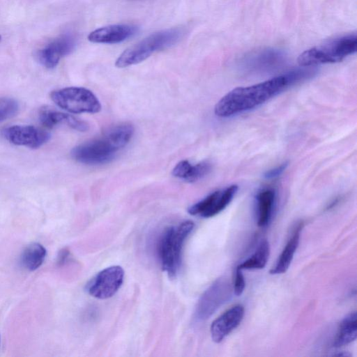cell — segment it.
<instances>
[{
    "instance_id": "ba28073f",
    "label": "cell",
    "mask_w": 357,
    "mask_h": 357,
    "mask_svg": "<svg viewBox=\"0 0 357 357\" xmlns=\"http://www.w3.org/2000/svg\"><path fill=\"white\" fill-rule=\"evenodd\" d=\"M238 190V186L234 184L223 190L214 191L203 199L190 206L188 211L192 215L206 218L213 217L229 205Z\"/></svg>"
},
{
    "instance_id": "5b68a950",
    "label": "cell",
    "mask_w": 357,
    "mask_h": 357,
    "mask_svg": "<svg viewBox=\"0 0 357 357\" xmlns=\"http://www.w3.org/2000/svg\"><path fill=\"white\" fill-rule=\"evenodd\" d=\"M52 100L60 108L73 114L98 113L101 105L97 97L83 87H66L52 91Z\"/></svg>"
},
{
    "instance_id": "3957f363",
    "label": "cell",
    "mask_w": 357,
    "mask_h": 357,
    "mask_svg": "<svg viewBox=\"0 0 357 357\" xmlns=\"http://www.w3.org/2000/svg\"><path fill=\"white\" fill-rule=\"evenodd\" d=\"M194 226L190 220L183 221L167 228L160 238L158 257L162 268L169 278L176 277L179 271L183 246Z\"/></svg>"
},
{
    "instance_id": "9c48e42d",
    "label": "cell",
    "mask_w": 357,
    "mask_h": 357,
    "mask_svg": "<svg viewBox=\"0 0 357 357\" xmlns=\"http://www.w3.org/2000/svg\"><path fill=\"white\" fill-rule=\"evenodd\" d=\"M231 294V287L229 282L224 278L217 280L199 301L196 318L200 321L208 319L220 305L229 299Z\"/></svg>"
},
{
    "instance_id": "7402d4cb",
    "label": "cell",
    "mask_w": 357,
    "mask_h": 357,
    "mask_svg": "<svg viewBox=\"0 0 357 357\" xmlns=\"http://www.w3.org/2000/svg\"><path fill=\"white\" fill-rule=\"evenodd\" d=\"M211 169V165L208 162H201L192 165L190 163L183 177L188 182H195L207 175Z\"/></svg>"
},
{
    "instance_id": "cb8c5ba5",
    "label": "cell",
    "mask_w": 357,
    "mask_h": 357,
    "mask_svg": "<svg viewBox=\"0 0 357 357\" xmlns=\"http://www.w3.org/2000/svg\"><path fill=\"white\" fill-rule=\"evenodd\" d=\"M245 287V278L242 273V270L238 267H236L233 286L234 293L236 296H241L244 291Z\"/></svg>"
},
{
    "instance_id": "8992f818",
    "label": "cell",
    "mask_w": 357,
    "mask_h": 357,
    "mask_svg": "<svg viewBox=\"0 0 357 357\" xmlns=\"http://www.w3.org/2000/svg\"><path fill=\"white\" fill-rule=\"evenodd\" d=\"M119 149L103 134L100 137L91 139L75 146L71 156L77 162L86 165H100L114 159Z\"/></svg>"
},
{
    "instance_id": "9a60e30c",
    "label": "cell",
    "mask_w": 357,
    "mask_h": 357,
    "mask_svg": "<svg viewBox=\"0 0 357 357\" xmlns=\"http://www.w3.org/2000/svg\"><path fill=\"white\" fill-rule=\"evenodd\" d=\"M303 222H300L294 229L291 237L280 253L275 264L270 270L272 275L282 274L289 268L294 255L299 244L301 231Z\"/></svg>"
},
{
    "instance_id": "484cf974",
    "label": "cell",
    "mask_w": 357,
    "mask_h": 357,
    "mask_svg": "<svg viewBox=\"0 0 357 357\" xmlns=\"http://www.w3.org/2000/svg\"><path fill=\"white\" fill-rule=\"evenodd\" d=\"M69 251L67 249L61 250L57 257V264L59 265H62L66 263V260L69 257Z\"/></svg>"
},
{
    "instance_id": "44dd1931",
    "label": "cell",
    "mask_w": 357,
    "mask_h": 357,
    "mask_svg": "<svg viewBox=\"0 0 357 357\" xmlns=\"http://www.w3.org/2000/svg\"><path fill=\"white\" fill-rule=\"evenodd\" d=\"M133 132L134 128L131 124L123 123L112 126L104 135L119 150L129 142Z\"/></svg>"
},
{
    "instance_id": "ffe728a7",
    "label": "cell",
    "mask_w": 357,
    "mask_h": 357,
    "mask_svg": "<svg viewBox=\"0 0 357 357\" xmlns=\"http://www.w3.org/2000/svg\"><path fill=\"white\" fill-rule=\"evenodd\" d=\"M270 255V245L267 240H262L250 257L240 264V269H261L266 266Z\"/></svg>"
},
{
    "instance_id": "603a6c76",
    "label": "cell",
    "mask_w": 357,
    "mask_h": 357,
    "mask_svg": "<svg viewBox=\"0 0 357 357\" xmlns=\"http://www.w3.org/2000/svg\"><path fill=\"white\" fill-rule=\"evenodd\" d=\"M18 109L19 105L15 99L0 97V122L14 116Z\"/></svg>"
},
{
    "instance_id": "277c9868",
    "label": "cell",
    "mask_w": 357,
    "mask_h": 357,
    "mask_svg": "<svg viewBox=\"0 0 357 357\" xmlns=\"http://www.w3.org/2000/svg\"><path fill=\"white\" fill-rule=\"evenodd\" d=\"M356 46V34H348L305 50L299 55L298 63L303 67H311L340 62L355 53Z\"/></svg>"
},
{
    "instance_id": "8fae6325",
    "label": "cell",
    "mask_w": 357,
    "mask_h": 357,
    "mask_svg": "<svg viewBox=\"0 0 357 357\" xmlns=\"http://www.w3.org/2000/svg\"><path fill=\"white\" fill-rule=\"evenodd\" d=\"M76 45L77 38L73 33L62 34L38 52V60L44 67L54 68L61 59L74 50Z\"/></svg>"
},
{
    "instance_id": "2e32d148",
    "label": "cell",
    "mask_w": 357,
    "mask_h": 357,
    "mask_svg": "<svg viewBox=\"0 0 357 357\" xmlns=\"http://www.w3.org/2000/svg\"><path fill=\"white\" fill-rule=\"evenodd\" d=\"M275 200V193L272 189H265L257 195V225L264 227L270 222Z\"/></svg>"
},
{
    "instance_id": "30bf717a",
    "label": "cell",
    "mask_w": 357,
    "mask_h": 357,
    "mask_svg": "<svg viewBox=\"0 0 357 357\" xmlns=\"http://www.w3.org/2000/svg\"><path fill=\"white\" fill-rule=\"evenodd\" d=\"M2 135L10 143L37 149L45 144L50 135L42 128L30 125H15L5 128Z\"/></svg>"
},
{
    "instance_id": "4316f807",
    "label": "cell",
    "mask_w": 357,
    "mask_h": 357,
    "mask_svg": "<svg viewBox=\"0 0 357 357\" xmlns=\"http://www.w3.org/2000/svg\"><path fill=\"white\" fill-rule=\"evenodd\" d=\"M0 40H1V36H0Z\"/></svg>"
},
{
    "instance_id": "7c38bea8",
    "label": "cell",
    "mask_w": 357,
    "mask_h": 357,
    "mask_svg": "<svg viewBox=\"0 0 357 357\" xmlns=\"http://www.w3.org/2000/svg\"><path fill=\"white\" fill-rule=\"evenodd\" d=\"M244 316V307L236 305L225 311L213 321L211 326L212 340L219 343L222 342L241 324Z\"/></svg>"
},
{
    "instance_id": "7a4b0ae2",
    "label": "cell",
    "mask_w": 357,
    "mask_h": 357,
    "mask_svg": "<svg viewBox=\"0 0 357 357\" xmlns=\"http://www.w3.org/2000/svg\"><path fill=\"white\" fill-rule=\"evenodd\" d=\"M184 35L180 28H172L153 33L126 50L118 57L115 66L126 68L146 60L155 52L165 50L176 44Z\"/></svg>"
},
{
    "instance_id": "52a82bcc",
    "label": "cell",
    "mask_w": 357,
    "mask_h": 357,
    "mask_svg": "<svg viewBox=\"0 0 357 357\" xmlns=\"http://www.w3.org/2000/svg\"><path fill=\"white\" fill-rule=\"evenodd\" d=\"M124 278L123 269L112 266L97 273L86 285V291L93 297L107 299L114 296L121 287Z\"/></svg>"
},
{
    "instance_id": "5bb4252c",
    "label": "cell",
    "mask_w": 357,
    "mask_h": 357,
    "mask_svg": "<svg viewBox=\"0 0 357 357\" xmlns=\"http://www.w3.org/2000/svg\"><path fill=\"white\" fill-rule=\"evenodd\" d=\"M38 117L41 124L47 128L65 125L79 132H86L89 129V125L86 121L47 106L40 108Z\"/></svg>"
},
{
    "instance_id": "e0dca14e",
    "label": "cell",
    "mask_w": 357,
    "mask_h": 357,
    "mask_svg": "<svg viewBox=\"0 0 357 357\" xmlns=\"http://www.w3.org/2000/svg\"><path fill=\"white\" fill-rule=\"evenodd\" d=\"M357 335V317L356 312L349 314L340 324L337 332L333 340L334 347L345 346L356 338Z\"/></svg>"
},
{
    "instance_id": "6da1fadb",
    "label": "cell",
    "mask_w": 357,
    "mask_h": 357,
    "mask_svg": "<svg viewBox=\"0 0 357 357\" xmlns=\"http://www.w3.org/2000/svg\"><path fill=\"white\" fill-rule=\"evenodd\" d=\"M291 85L287 74L249 86L237 87L215 105L216 116L227 118L254 109Z\"/></svg>"
},
{
    "instance_id": "ac0fdd59",
    "label": "cell",
    "mask_w": 357,
    "mask_h": 357,
    "mask_svg": "<svg viewBox=\"0 0 357 357\" xmlns=\"http://www.w3.org/2000/svg\"><path fill=\"white\" fill-rule=\"evenodd\" d=\"M46 255V249L40 243H33L22 252L20 262L24 268L32 271L43 264Z\"/></svg>"
},
{
    "instance_id": "d4e9b609",
    "label": "cell",
    "mask_w": 357,
    "mask_h": 357,
    "mask_svg": "<svg viewBox=\"0 0 357 357\" xmlns=\"http://www.w3.org/2000/svg\"><path fill=\"white\" fill-rule=\"evenodd\" d=\"M287 165L288 162H285L280 165L279 166L266 172L264 174V178L271 179L280 176L286 169Z\"/></svg>"
},
{
    "instance_id": "d6986e66",
    "label": "cell",
    "mask_w": 357,
    "mask_h": 357,
    "mask_svg": "<svg viewBox=\"0 0 357 357\" xmlns=\"http://www.w3.org/2000/svg\"><path fill=\"white\" fill-rule=\"evenodd\" d=\"M284 54L273 49H266L251 56L248 59L249 65L255 68H267L281 63L284 60Z\"/></svg>"
},
{
    "instance_id": "4fadbf2b",
    "label": "cell",
    "mask_w": 357,
    "mask_h": 357,
    "mask_svg": "<svg viewBox=\"0 0 357 357\" xmlns=\"http://www.w3.org/2000/svg\"><path fill=\"white\" fill-rule=\"evenodd\" d=\"M138 27L132 24H113L97 29L88 36V40L94 43L116 44L135 36Z\"/></svg>"
}]
</instances>
